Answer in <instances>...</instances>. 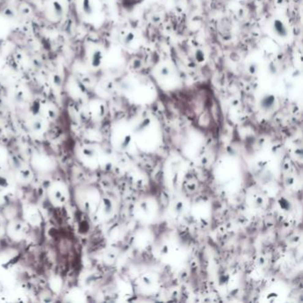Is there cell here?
I'll return each instance as SVG.
<instances>
[{
    "label": "cell",
    "instance_id": "5b68a950",
    "mask_svg": "<svg viewBox=\"0 0 303 303\" xmlns=\"http://www.w3.org/2000/svg\"><path fill=\"white\" fill-rule=\"evenodd\" d=\"M41 107V105H40V102L39 101H35L32 104H31V106H30V111H31V113H33L34 115H36V114H37L38 112H39V110H40V108Z\"/></svg>",
    "mask_w": 303,
    "mask_h": 303
},
{
    "label": "cell",
    "instance_id": "52a82bcc",
    "mask_svg": "<svg viewBox=\"0 0 303 303\" xmlns=\"http://www.w3.org/2000/svg\"><path fill=\"white\" fill-rule=\"evenodd\" d=\"M5 14H6L7 17H9V18H13V17H14V13H13V11L12 9H10V8H6V11H5Z\"/></svg>",
    "mask_w": 303,
    "mask_h": 303
},
{
    "label": "cell",
    "instance_id": "6da1fadb",
    "mask_svg": "<svg viewBox=\"0 0 303 303\" xmlns=\"http://www.w3.org/2000/svg\"><path fill=\"white\" fill-rule=\"evenodd\" d=\"M272 29L275 33V35L277 37L281 38H286L289 35V30L285 22L281 21L280 19H275L273 21Z\"/></svg>",
    "mask_w": 303,
    "mask_h": 303
},
{
    "label": "cell",
    "instance_id": "ba28073f",
    "mask_svg": "<svg viewBox=\"0 0 303 303\" xmlns=\"http://www.w3.org/2000/svg\"><path fill=\"white\" fill-rule=\"evenodd\" d=\"M23 13H24V14L29 13V9H28V8H23Z\"/></svg>",
    "mask_w": 303,
    "mask_h": 303
},
{
    "label": "cell",
    "instance_id": "7a4b0ae2",
    "mask_svg": "<svg viewBox=\"0 0 303 303\" xmlns=\"http://www.w3.org/2000/svg\"><path fill=\"white\" fill-rule=\"evenodd\" d=\"M51 11L53 13V16L55 17L56 19H61L63 14H64V8L63 6L62 5V3L58 0H55L52 3L51 5Z\"/></svg>",
    "mask_w": 303,
    "mask_h": 303
},
{
    "label": "cell",
    "instance_id": "277c9868",
    "mask_svg": "<svg viewBox=\"0 0 303 303\" xmlns=\"http://www.w3.org/2000/svg\"><path fill=\"white\" fill-rule=\"evenodd\" d=\"M82 9L84 14L90 16L94 12V6L92 0H82Z\"/></svg>",
    "mask_w": 303,
    "mask_h": 303
},
{
    "label": "cell",
    "instance_id": "3957f363",
    "mask_svg": "<svg viewBox=\"0 0 303 303\" xmlns=\"http://www.w3.org/2000/svg\"><path fill=\"white\" fill-rule=\"evenodd\" d=\"M102 60H103V55L101 50H95L92 54L91 64L93 68H98L101 65Z\"/></svg>",
    "mask_w": 303,
    "mask_h": 303
},
{
    "label": "cell",
    "instance_id": "8992f818",
    "mask_svg": "<svg viewBox=\"0 0 303 303\" xmlns=\"http://www.w3.org/2000/svg\"><path fill=\"white\" fill-rule=\"evenodd\" d=\"M14 99H15V101H16V102H18V103L21 102V101H23V100H24L23 92H16V93H15V95H14Z\"/></svg>",
    "mask_w": 303,
    "mask_h": 303
}]
</instances>
